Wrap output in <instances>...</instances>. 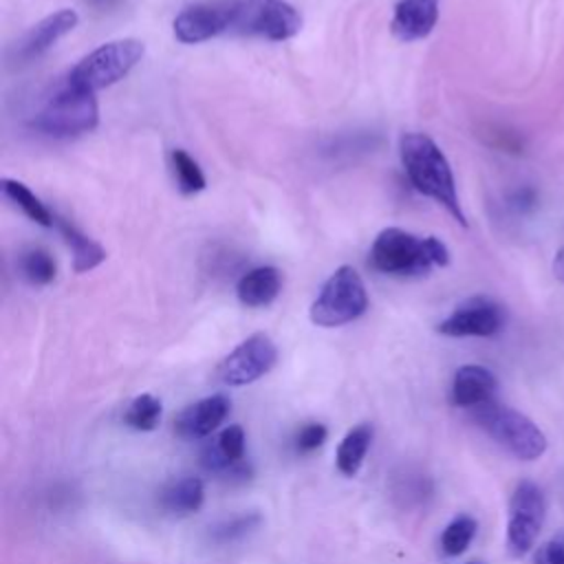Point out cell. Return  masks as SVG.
<instances>
[{"label": "cell", "mask_w": 564, "mask_h": 564, "mask_svg": "<svg viewBox=\"0 0 564 564\" xmlns=\"http://www.w3.org/2000/svg\"><path fill=\"white\" fill-rule=\"evenodd\" d=\"M399 154L412 187L443 205L465 227L467 220L458 200L454 172L436 141L423 132H405L399 139Z\"/></svg>", "instance_id": "6da1fadb"}, {"label": "cell", "mask_w": 564, "mask_h": 564, "mask_svg": "<svg viewBox=\"0 0 564 564\" xmlns=\"http://www.w3.org/2000/svg\"><path fill=\"white\" fill-rule=\"evenodd\" d=\"M449 251L436 236H414L401 227H386L370 247V267L386 275H425L447 267Z\"/></svg>", "instance_id": "7a4b0ae2"}, {"label": "cell", "mask_w": 564, "mask_h": 564, "mask_svg": "<svg viewBox=\"0 0 564 564\" xmlns=\"http://www.w3.org/2000/svg\"><path fill=\"white\" fill-rule=\"evenodd\" d=\"M471 416L480 430L520 460H538L546 452L544 432L527 414L509 405L491 399L474 408Z\"/></svg>", "instance_id": "3957f363"}, {"label": "cell", "mask_w": 564, "mask_h": 564, "mask_svg": "<svg viewBox=\"0 0 564 564\" xmlns=\"http://www.w3.org/2000/svg\"><path fill=\"white\" fill-rule=\"evenodd\" d=\"M143 53V42L134 37L106 42L90 51L86 57H82L68 73L66 82L79 90L97 93L123 79L141 62Z\"/></svg>", "instance_id": "277c9868"}, {"label": "cell", "mask_w": 564, "mask_h": 564, "mask_svg": "<svg viewBox=\"0 0 564 564\" xmlns=\"http://www.w3.org/2000/svg\"><path fill=\"white\" fill-rule=\"evenodd\" d=\"M368 308V293L361 275L341 264L330 273V278L319 289L317 297L311 304V322L324 328L344 326L357 317H361Z\"/></svg>", "instance_id": "5b68a950"}, {"label": "cell", "mask_w": 564, "mask_h": 564, "mask_svg": "<svg viewBox=\"0 0 564 564\" xmlns=\"http://www.w3.org/2000/svg\"><path fill=\"white\" fill-rule=\"evenodd\" d=\"M99 121L95 93L79 90L68 82L44 104L35 117V128L53 137H73L90 132Z\"/></svg>", "instance_id": "8992f818"}, {"label": "cell", "mask_w": 564, "mask_h": 564, "mask_svg": "<svg viewBox=\"0 0 564 564\" xmlns=\"http://www.w3.org/2000/svg\"><path fill=\"white\" fill-rule=\"evenodd\" d=\"M302 15L286 0H236L229 31L282 42L300 33Z\"/></svg>", "instance_id": "52a82bcc"}, {"label": "cell", "mask_w": 564, "mask_h": 564, "mask_svg": "<svg viewBox=\"0 0 564 564\" xmlns=\"http://www.w3.org/2000/svg\"><path fill=\"white\" fill-rule=\"evenodd\" d=\"M544 520H546L544 491L531 480L518 482L509 498V518H507V549L513 557H522L533 549Z\"/></svg>", "instance_id": "ba28073f"}, {"label": "cell", "mask_w": 564, "mask_h": 564, "mask_svg": "<svg viewBox=\"0 0 564 564\" xmlns=\"http://www.w3.org/2000/svg\"><path fill=\"white\" fill-rule=\"evenodd\" d=\"M278 361V348L264 333H253L240 341L216 368V379L223 386L240 388L264 377Z\"/></svg>", "instance_id": "9c48e42d"}, {"label": "cell", "mask_w": 564, "mask_h": 564, "mask_svg": "<svg viewBox=\"0 0 564 564\" xmlns=\"http://www.w3.org/2000/svg\"><path fill=\"white\" fill-rule=\"evenodd\" d=\"M505 326V308L485 295L460 302L436 330L447 337H494Z\"/></svg>", "instance_id": "30bf717a"}, {"label": "cell", "mask_w": 564, "mask_h": 564, "mask_svg": "<svg viewBox=\"0 0 564 564\" xmlns=\"http://www.w3.org/2000/svg\"><path fill=\"white\" fill-rule=\"evenodd\" d=\"M245 430L240 425H229L203 445L200 465L227 480H247L251 476V467L245 458Z\"/></svg>", "instance_id": "8fae6325"}, {"label": "cell", "mask_w": 564, "mask_h": 564, "mask_svg": "<svg viewBox=\"0 0 564 564\" xmlns=\"http://www.w3.org/2000/svg\"><path fill=\"white\" fill-rule=\"evenodd\" d=\"M234 2L229 4H192L185 7L172 24L174 37L183 44H198L229 31Z\"/></svg>", "instance_id": "7c38bea8"}, {"label": "cell", "mask_w": 564, "mask_h": 564, "mask_svg": "<svg viewBox=\"0 0 564 564\" xmlns=\"http://www.w3.org/2000/svg\"><path fill=\"white\" fill-rule=\"evenodd\" d=\"M229 414V399L225 394L205 397L187 405L174 421V430L185 441L207 438Z\"/></svg>", "instance_id": "4fadbf2b"}, {"label": "cell", "mask_w": 564, "mask_h": 564, "mask_svg": "<svg viewBox=\"0 0 564 564\" xmlns=\"http://www.w3.org/2000/svg\"><path fill=\"white\" fill-rule=\"evenodd\" d=\"M79 22V15L75 9H59L44 20H40L18 44L15 57L20 62H31L40 55H44L57 40H62L66 33H70Z\"/></svg>", "instance_id": "5bb4252c"}, {"label": "cell", "mask_w": 564, "mask_h": 564, "mask_svg": "<svg viewBox=\"0 0 564 564\" xmlns=\"http://www.w3.org/2000/svg\"><path fill=\"white\" fill-rule=\"evenodd\" d=\"M441 0H399L392 13V35L401 42H416L432 33L438 20Z\"/></svg>", "instance_id": "9a60e30c"}, {"label": "cell", "mask_w": 564, "mask_h": 564, "mask_svg": "<svg viewBox=\"0 0 564 564\" xmlns=\"http://www.w3.org/2000/svg\"><path fill=\"white\" fill-rule=\"evenodd\" d=\"M498 381L494 372L478 364L460 366L452 379V403L458 408H478L494 399Z\"/></svg>", "instance_id": "2e32d148"}, {"label": "cell", "mask_w": 564, "mask_h": 564, "mask_svg": "<svg viewBox=\"0 0 564 564\" xmlns=\"http://www.w3.org/2000/svg\"><path fill=\"white\" fill-rule=\"evenodd\" d=\"M280 289H282L280 269H275L271 264H262V267H253L240 275V280L236 284V295H238L240 304H245L249 308H260V306H269L278 297Z\"/></svg>", "instance_id": "e0dca14e"}, {"label": "cell", "mask_w": 564, "mask_h": 564, "mask_svg": "<svg viewBox=\"0 0 564 564\" xmlns=\"http://www.w3.org/2000/svg\"><path fill=\"white\" fill-rule=\"evenodd\" d=\"M205 502V485L198 476H185L165 485L159 494V507L176 518L196 513Z\"/></svg>", "instance_id": "ac0fdd59"}, {"label": "cell", "mask_w": 564, "mask_h": 564, "mask_svg": "<svg viewBox=\"0 0 564 564\" xmlns=\"http://www.w3.org/2000/svg\"><path fill=\"white\" fill-rule=\"evenodd\" d=\"M375 430L370 423H359L352 430L346 432V436L339 441L335 452V465L339 474L344 476H357V471L364 465V458L370 449Z\"/></svg>", "instance_id": "d6986e66"}, {"label": "cell", "mask_w": 564, "mask_h": 564, "mask_svg": "<svg viewBox=\"0 0 564 564\" xmlns=\"http://www.w3.org/2000/svg\"><path fill=\"white\" fill-rule=\"evenodd\" d=\"M55 225H57L64 242L73 251V269L77 273L90 271V269L99 267L106 260V249L97 240H93L86 234H82L75 225H70L68 220L57 218V216H55Z\"/></svg>", "instance_id": "ffe728a7"}, {"label": "cell", "mask_w": 564, "mask_h": 564, "mask_svg": "<svg viewBox=\"0 0 564 564\" xmlns=\"http://www.w3.org/2000/svg\"><path fill=\"white\" fill-rule=\"evenodd\" d=\"M2 194L9 198L18 209H22L24 216H29L33 223L42 227H51L55 223V214L46 209V205L20 181L13 178H2Z\"/></svg>", "instance_id": "44dd1931"}, {"label": "cell", "mask_w": 564, "mask_h": 564, "mask_svg": "<svg viewBox=\"0 0 564 564\" xmlns=\"http://www.w3.org/2000/svg\"><path fill=\"white\" fill-rule=\"evenodd\" d=\"M20 273L33 286H46L57 275V264L53 256L42 247H29L20 256Z\"/></svg>", "instance_id": "7402d4cb"}, {"label": "cell", "mask_w": 564, "mask_h": 564, "mask_svg": "<svg viewBox=\"0 0 564 564\" xmlns=\"http://www.w3.org/2000/svg\"><path fill=\"white\" fill-rule=\"evenodd\" d=\"M478 531V522L476 518L463 513V516H456L441 533V551L443 555L447 557H458L467 551V546L471 544L474 535Z\"/></svg>", "instance_id": "603a6c76"}, {"label": "cell", "mask_w": 564, "mask_h": 564, "mask_svg": "<svg viewBox=\"0 0 564 564\" xmlns=\"http://www.w3.org/2000/svg\"><path fill=\"white\" fill-rule=\"evenodd\" d=\"M161 421V401L154 394H139L134 397L126 412L123 423L137 432H152Z\"/></svg>", "instance_id": "cb8c5ba5"}, {"label": "cell", "mask_w": 564, "mask_h": 564, "mask_svg": "<svg viewBox=\"0 0 564 564\" xmlns=\"http://www.w3.org/2000/svg\"><path fill=\"white\" fill-rule=\"evenodd\" d=\"M172 172L183 194H196L205 189V174L200 172L198 163L181 148L172 150Z\"/></svg>", "instance_id": "d4e9b609"}, {"label": "cell", "mask_w": 564, "mask_h": 564, "mask_svg": "<svg viewBox=\"0 0 564 564\" xmlns=\"http://www.w3.org/2000/svg\"><path fill=\"white\" fill-rule=\"evenodd\" d=\"M260 522H262L260 513H242V516H236V518H231V520L218 524V527L212 531V540L218 542V544L236 542V540L245 538L247 533H251Z\"/></svg>", "instance_id": "484cf974"}, {"label": "cell", "mask_w": 564, "mask_h": 564, "mask_svg": "<svg viewBox=\"0 0 564 564\" xmlns=\"http://www.w3.org/2000/svg\"><path fill=\"white\" fill-rule=\"evenodd\" d=\"M326 436H328L326 425H322V423H317V421L304 423V425L297 430L295 438H293L295 452H297V454H311V452H315L317 447L324 445Z\"/></svg>", "instance_id": "4316f807"}, {"label": "cell", "mask_w": 564, "mask_h": 564, "mask_svg": "<svg viewBox=\"0 0 564 564\" xmlns=\"http://www.w3.org/2000/svg\"><path fill=\"white\" fill-rule=\"evenodd\" d=\"M535 564H564V531L546 540L542 546H538V553L533 557Z\"/></svg>", "instance_id": "83f0119b"}, {"label": "cell", "mask_w": 564, "mask_h": 564, "mask_svg": "<svg viewBox=\"0 0 564 564\" xmlns=\"http://www.w3.org/2000/svg\"><path fill=\"white\" fill-rule=\"evenodd\" d=\"M535 203V192L531 187H522L518 189L513 196H511V207L524 212V209H531Z\"/></svg>", "instance_id": "f1b7e54d"}, {"label": "cell", "mask_w": 564, "mask_h": 564, "mask_svg": "<svg viewBox=\"0 0 564 564\" xmlns=\"http://www.w3.org/2000/svg\"><path fill=\"white\" fill-rule=\"evenodd\" d=\"M553 275L564 282V247L555 253V260H553Z\"/></svg>", "instance_id": "f546056e"}, {"label": "cell", "mask_w": 564, "mask_h": 564, "mask_svg": "<svg viewBox=\"0 0 564 564\" xmlns=\"http://www.w3.org/2000/svg\"><path fill=\"white\" fill-rule=\"evenodd\" d=\"M467 564H485V562H478V560H474V562H467Z\"/></svg>", "instance_id": "4dcf8cb0"}]
</instances>
